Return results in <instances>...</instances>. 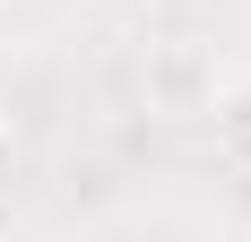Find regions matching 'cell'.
Masks as SVG:
<instances>
[{
  "instance_id": "6da1fadb",
  "label": "cell",
  "mask_w": 251,
  "mask_h": 242,
  "mask_svg": "<svg viewBox=\"0 0 251 242\" xmlns=\"http://www.w3.org/2000/svg\"><path fill=\"white\" fill-rule=\"evenodd\" d=\"M139 87H148V113L165 121H208V104H217V52L191 44V35H174V44H148V70H139Z\"/></svg>"
},
{
  "instance_id": "7a4b0ae2",
  "label": "cell",
  "mask_w": 251,
  "mask_h": 242,
  "mask_svg": "<svg viewBox=\"0 0 251 242\" xmlns=\"http://www.w3.org/2000/svg\"><path fill=\"white\" fill-rule=\"evenodd\" d=\"M208 121H217V156H226V165H234V173L251 182V70L217 87V104H208Z\"/></svg>"
},
{
  "instance_id": "3957f363",
  "label": "cell",
  "mask_w": 251,
  "mask_h": 242,
  "mask_svg": "<svg viewBox=\"0 0 251 242\" xmlns=\"http://www.w3.org/2000/svg\"><path fill=\"white\" fill-rule=\"evenodd\" d=\"M18 173V139H9V121H0V182Z\"/></svg>"
}]
</instances>
